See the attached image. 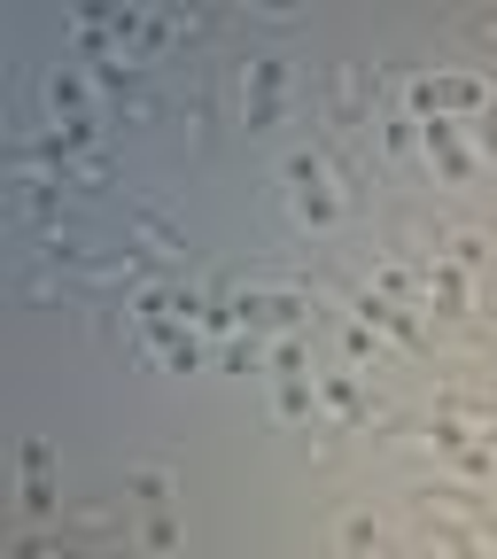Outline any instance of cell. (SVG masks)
Instances as JSON below:
<instances>
[{
    "label": "cell",
    "instance_id": "1",
    "mask_svg": "<svg viewBox=\"0 0 497 559\" xmlns=\"http://www.w3.org/2000/svg\"><path fill=\"white\" fill-rule=\"evenodd\" d=\"M140 241H149L156 257H179V234H171V226H156V218H140Z\"/></svg>",
    "mask_w": 497,
    "mask_h": 559
}]
</instances>
